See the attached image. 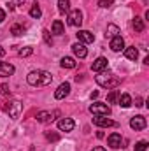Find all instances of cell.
Wrapping results in <instances>:
<instances>
[{
	"label": "cell",
	"mask_w": 149,
	"mask_h": 151,
	"mask_svg": "<svg viewBox=\"0 0 149 151\" xmlns=\"http://www.w3.org/2000/svg\"><path fill=\"white\" fill-rule=\"evenodd\" d=\"M27 81L30 86H47V84H51L53 76H51V72H46V70H32L27 76Z\"/></svg>",
	"instance_id": "1"
},
{
	"label": "cell",
	"mask_w": 149,
	"mask_h": 151,
	"mask_svg": "<svg viewBox=\"0 0 149 151\" xmlns=\"http://www.w3.org/2000/svg\"><path fill=\"white\" fill-rule=\"evenodd\" d=\"M95 81L98 86L102 88H107V90H112V88H117L119 86V77L117 76L111 74V72H98V76H95Z\"/></svg>",
	"instance_id": "2"
},
{
	"label": "cell",
	"mask_w": 149,
	"mask_h": 151,
	"mask_svg": "<svg viewBox=\"0 0 149 151\" xmlns=\"http://www.w3.org/2000/svg\"><path fill=\"white\" fill-rule=\"evenodd\" d=\"M90 111L95 116H107V114H111V107L104 102H93L90 106Z\"/></svg>",
	"instance_id": "3"
},
{
	"label": "cell",
	"mask_w": 149,
	"mask_h": 151,
	"mask_svg": "<svg viewBox=\"0 0 149 151\" xmlns=\"http://www.w3.org/2000/svg\"><path fill=\"white\" fill-rule=\"evenodd\" d=\"M5 111L9 113V116H11L12 119H18L19 114H21V111H23V104H21L19 100H12V102L5 107Z\"/></svg>",
	"instance_id": "4"
},
{
	"label": "cell",
	"mask_w": 149,
	"mask_h": 151,
	"mask_svg": "<svg viewBox=\"0 0 149 151\" xmlns=\"http://www.w3.org/2000/svg\"><path fill=\"white\" fill-rule=\"evenodd\" d=\"M69 25H72V27H81L82 25V12L79 9L69 11Z\"/></svg>",
	"instance_id": "5"
},
{
	"label": "cell",
	"mask_w": 149,
	"mask_h": 151,
	"mask_svg": "<svg viewBox=\"0 0 149 151\" xmlns=\"http://www.w3.org/2000/svg\"><path fill=\"white\" fill-rule=\"evenodd\" d=\"M69 93H70V83H62V84L56 88V91H54V99H56V100H62V99H65Z\"/></svg>",
	"instance_id": "6"
},
{
	"label": "cell",
	"mask_w": 149,
	"mask_h": 151,
	"mask_svg": "<svg viewBox=\"0 0 149 151\" xmlns=\"http://www.w3.org/2000/svg\"><path fill=\"white\" fill-rule=\"evenodd\" d=\"M146 125H148V121H146V118L144 116H133L132 119H130V127L133 128V130H144L146 128Z\"/></svg>",
	"instance_id": "7"
},
{
	"label": "cell",
	"mask_w": 149,
	"mask_h": 151,
	"mask_svg": "<svg viewBox=\"0 0 149 151\" xmlns=\"http://www.w3.org/2000/svg\"><path fill=\"white\" fill-rule=\"evenodd\" d=\"M75 127L74 119L72 118H62L60 121H58V128L62 130V132H72Z\"/></svg>",
	"instance_id": "8"
},
{
	"label": "cell",
	"mask_w": 149,
	"mask_h": 151,
	"mask_svg": "<svg viewBox=\"0 0 149 151\" xmlns=\"http://www.w3.org/2000/svg\"><path fill=\"white\" fill-rule=\"evenodd\" d=\"M93 123H95L97 127H104V128H107V127H116V125H117L116 121H112L111 118H105V116H95V118H93Z\"/></svg>",
	"instance_id": "9"
},
{
	"label": "cell",
	"mask_w": 149,
	"mask_h": 151,
	"mask_svg": "<svg viewBox=\"0 0 149 151\" xmlns=\"http://www.w3.org/2000/svg\"><path fill=\"white\" fill-rule=\"evenodd\" d=\"M58 111H53V113H49V111H40L37 113V121L40 123H51L53 119H54V116H58Z\"/></svg>",
	"instance_id": "10"
},
{
	"label": "cell",
	"mask_w": 149,
	"mask_h": 151,
	"mask_svg": "<svg viewBox=\"0 0 149 151\" xmlns=\"http://www.w3.org/2000/svg\"><path fill=\"white\" fill-rule=\"evenodd\" d=\"M105 69H107V58H104V56L97 58V60L91 63V70H93V72H104Z\"/></svg>",
	"instance_id": "11"
},
{
	"label": "cell",
	"mask_w": 149,
	"mask_h": 151,
	"mask_svg": "<svg viewBox=\"0 0 149 151\" xmlns=\"http://www.w3.org/2000/svg\"><path fill=\"white\" fill-rule=\"evenodd\" d=\"M107 142H109V146H111L112 150L125 148V146H123V137H121L119 134H111V135H109V139H107Z\"/></svg>",
	"instance_id": "12"
},
{
	"label": "cell",
	"mask_w": 149,
	"mask_h": 151,
	"mask_svg": "<svg viewBox=\"0 0 149 151\" xmlns=\"http://www.w3.org/2000/svg\"><path fill=\"white\" fill-rule=\"evenodd\" d=\"M111 49L114 51V53H119V51H123V49H125V40H123L121 35L111 39Z\"/></svg>",
	"instance_id": "13"
},
{
	"label": "cell",
	"mask_w": 149,
	"mask_h": 151,
	"mask_svg": "<svg viewBox=\"0 0 149 151\" xmlns=\"http://www.w3.org/2000/svg\"><path fill=\"white\" fill-rule=\"evenodd\" d=\"M77 39H79V42H82V44H90V42L95 40V35H93L91 32H88V30H79V32H77Z\"/></svg>",
	"instance_id": "14"
},
{
	"label": "cell",
	"mask_w": 149,
	"mask_h": 151,
	"mask_svg": "<svg viewBox=\"0 0 149 151\" xmlns=\"http://www.w3.org/2000/svg\"><path fill=\"white\" fill-rule=\"evenodd\" d=\"M72 51H74L75 56H79V58H86V55H88V49H86V46H84L82 42L72 44Z\"/></svg>",
	"instance_id": "15"
},
{
	"label": "cell",
	"mask_w": 149,
	"mask_h": 151,
	"mask_svg": "<svg viewBox=\"0 0 149 151\" xmlns=\"http://www.w3.org/2000/svg\"><path fill=\"white\" fill-rule=\"evenodd\" d=\"M14 74V65L7 63V62H0V76L2 77H9Z\"/></svg>",
	"instance_id": "16"
},
{
	"label": "cell",
	"mask_w": 149,
	"mask_h": 151,
	"mask_svg": "<svg viewBox=\"0 0 149 151\" xmlns=\"http://www.w3.org/2000/svg\"><path fill=\"white\" fill-rule=\"evenodd\" d=\"M117 104H119L121 107H130V106H132V97H130L128 93H123V95H119Z\"/></svg>",
	"instance_id": "17"
},
{
	"label": "cell",
	"mask_w": 149,
	"mask_h": 151,
	"mask_svg": "<svg viewBox=\"0 0 149 151\" xmlns=\"http://www.w3.org/2000/svg\"><path fill=\"white\" fill-rule=\"evenodd\" d=\"M53 34L54 35H62V34H65V27H63V23L60 21V19H56L54 23H53Z\"/></svg>",
	"instance_id": "18"
},
{
	"label": "cell",
	"mask_w": 149,
	"mask_h": 151,
	"mask_svg": "<svg viewBox=\"0 0 149 151\" xmlns=\"http://www.w3.org/2000/svg\"><path fill=\"white\" fill-rule=\"evenodd\" d=\"M25 32H27V27H25V25L16 23V25H12V27H11V34H12V35H16V37H18V35H23Z\"/></svg>",
	"instance_id": "19"
},
{
	"label": "cell",
	"mask_w": 149,
	"mask_h": 151,
	"mask_svg": "<svg viewBox=\"0 0 149 151\" xmlns=\"http://www.w3.org/2000/svg\"><path fill=\"white\" fill-rule=\"evenodd\" d=\"M125 56L128 58V60H137V56H139V51H137V47L135 46H132V47H126L125 49Z\"/></svg>",
	"instance_id": "20"
},
{
	"label": "cell",
	"mask_w": 149,
	"mask_h": 151,
	"mask_svg": "<svg viewBox=\"0 0 149 151\" xmlns=\"http://www.w3.org/2000/svg\"><path fill=\"white\" fill-rule=\"evenodd\" d=\"M119 34H121V32H119V28H117L116 25H112V23H111V25H107V30H105V35H107L109 39H112V37H117Z\"/></svg>",
	"instance_id": "21"
},
{
	"label": "cell",
	"mask_w": 149,
	"mask_h": 151,
	"mask_svg": "<svg viewBox=\"0 0 149 151\" xmlns=\"http://www.w3.org/2000/svg\"><path fill=\"white\" fill-rule=\"evenodd\" d=\"M60 65H62L63 69H74L75 62H74V58H70V56H63L62 62H60Z\"/></svg>",
	"instance_id": "22"
},
{
	"label": "cell",
	"mask_w": 149,
	"mask_h": 151,
	"mask_svg": "<svg viewBox=\"0 0 149 151\" xmlns=\"http://www.w3.org/2000/svg\"><path fill=\"white\" fill-rule=\"evenodd\" d=\"M133 28H135V32H144L146 25H144V19H142L140 16H135V19H133Z\"/></svg>",
	"instance_id": "23"
},
{
	"label": "cell",
	"mask_w": 149,
	"mask_h": 151,
	"mask_svg": "<svg viewBox=\"0 0 149 151\" xmlns=\"http://www.w3.org/2000/svg\"><path fill=\"white\" fill-rule=\"evenodd\" d=\"M58 11H60L62 14L69 12V11H70V0H58Z\"/></svg>",
	"instance_id": "24"
},
{
	"label": "cell",
	"mask_w": 149,
	"mask_h": 151,
	"mask_svg": "<svg viewBox=\"0 0 149 151\" xmlns=\"http://www.w3.org/2000/svg\"><path fill=\"white\" fill-rule=\"evenodd\" d=\"M30 16H32L34 19H39V18L42 16V11H40V7H39L37 4L32 5V9H30Z\"/></svg>",
	"instance_id": "25"
},
{
	"label": "cell",
	"mask_w": 149,
	"mask_h": 151,
	"mask_svg": "<svg viewBox=\"0 0 149 151\" xmlns=\"http://www.w3.org/2000/svg\"><path fill=\"white\" fill-rule=\"evenodd\" d=\"M119 95H121V93H119L117 90H112L111 93L107 95V102H109V104H116V102H117V99H119Z\"/></svg>",
	"instance_id": "26"
},
{
	"label": "cell",
	"mask_w": 149,
	"mask_h": 151,
	"mask_svg": "<svg viewBox=\"0 0 149 151\" xmlns=\"http://www.w3.org/2000/svg\"><path fill=\"white\" fill-rule=\"evenodd\" d=\"M32 53H34V47H30V46H28V47H23V49H19V53H18V55H19L21 58H25V56H30Z\"/></svg>",
	"instance_id": "27"
},
{
	"label": "cell",
	"mask_w": 149,
	"mask_h": 151,
	"mask_svg": "<svg viewBox=\"0 0 149 151\" xmlns=\"http://www.w3.org/2000/svg\"><path fill=\"white\" fill-rule=\"evenodd\" d=\"M146 150H148V142L146 141H139L135 144V151H146Z\"/></svg>",
	"instance_id": "28"
},
{
	"label": "cell",
	"mask_w": 149,
	"mask_h": 151,
	"mask_svg": "<svg viewBox=\"0 0 149 151\" xmlns=\"http://www.w3.org/2000/svg\"><path fill=\"white\" fill-rule=\"evenodd\" d=\"M46 139H47V141L56 142V141L60 139V135H58V134H54V132H47V134H46Z\"/></svg>",
	"instance_id": "29"
},
{
	"label": "cell",
	"mask_w": 149,
	"mask_h": 151,
	"mask_svg": "<svg viewBox=\"0 0 149 151\" xmlns=\"http://www.w3.org/2000/svg\"><path fill=\"white\" fill-rule=\"evenodd\" d=\"M0 93L2 95H11V90H9V84H0Z\"/></svg>",
	"instance_id": "30"
},
{
	"label": "cell",
	"mask_w": 149,
	"mask_h": 151,
	"mask_svg": "<svg viewBox=\"0 0 149 151\" xmlns=\"http://www.w3.org/2000/svg\"><path fill=\"white\" fill-rule=\"evenodd\" d=\"M112 2H114V0H100V2H98V7H102V9H105V7H111Z\"/></svg>",
	"instance_id": "31"
},
{
	"label": "cell",
	"mask_w": 149,
	"mask_h": 151,
	"mask_svg": "<svg viewBox=\"0 0 149 151\" xmlns=\"http://www.w3.org/2000/svg\"><path fill=\"white\" fill-rule=\"evenodd\" d=\"M42 35H44V40H46L49 46H53V39H51V35H49V32H47V30H44V32H42Z\"/></svg>",
	"instance_id": "32"
},
{
	"label": "cell",
	"mask_w": 149,
	"mask_h": 151,
	"mask_svg": "<svg viewBox=\"0 0 149 151\" xmlns=\"http://www.w3.org/2000/svg\"><path fill=\"white\" fill-rule=\"evenodd\" d=\"M7 7H9V11H14V9H16V4H14V2H9Z\"/></svg>",
	"instance_id": "33"
},
{
	"label": "cell",
	"mask_w": 149,
	"mask_h": 151,
	"mask_svg": "<svg viewBox=\"0 0 149 151\" xmlns=\"http://www.w3.org/2000/svg\"><path fill=\"white\" fill-rule=\"evenodd\" d=\"M4 19H5V11H4V9H0V23H2Z\"/></svg>",
	"instance_id": "34"
},
{
	"label": "cell",
	"mask_w": 149,
	"mask_h": 151,
	"mask_svg": "<svg viewBox=\"0 0 149 151\" xmlns=\"http://www.w3.org/2000/svg\"><path fill=\"white\" fill-rule=\"evenodd\" d=\"M135 106H142V99L140 97H135Z\"/></svg>",
	"instance_id": "35"
},
{
	"label": "cell",
	"mask_w": 149,
	"mask_h": 151,
	"mask_svg": "<svg viewBox=\"0 0 149 151\" xmlns=\"http://www.w3.org/2000/svg\"><path fill=\"white\" fill-rule=\"evenodd\" d=\"M91 151H107L105 148H102V146H97V148H93Z\"/></svg>",
	"instance_id": "36"
},
{
	"label": "cell",
	"mask_w": 149,
	"mask_h": 151,
	"mask_svg": "<svg viewBox=\"0 0 149 151\" xmlns=\"http://www.w3.org/2000/svg\"><path fill=\"white\" fill-rule=\"evenodd\" d=\"M4 55H5V49H4V47L0 46V56H4Z\"/></svg>",
	"instance_id": "37"
},
{
	"label": "cell",
	"mask_w": 149,
	"mask_h": 151,
	"mask_svg": "<svg viewBox=\"0 0 149 151\" xmlns=\"http://www.w3.org/2000/svg\"><path fill=\"white\" fill-rule=\"evenodd\" d=\"M25 2H27V0H19V2H18V4H19V5H23V4H25Z\"/></svg>",
	"instance_id": "38"
}]
</instances>
